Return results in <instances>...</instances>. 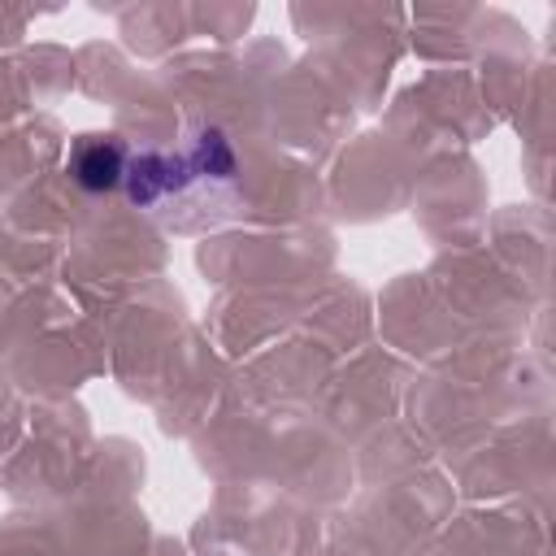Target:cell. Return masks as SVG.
Listing matches in <instances>:
<instances>
[{
  "label": "cell",
  "instance_id": "1",
  "mask_svg": "<svg viewBox=\"0 0 556 556\" xmlns=\"http://www.w3.org/2000/svg\"><path fill=\"white\" fill-rule=\"evenodd\" d=\"M235 178V152L222 130H200L178 152H130L126 165V195L139 208H152L161 200L187 195L200 182H230Z\"/></svg>",
  "mask_w": 556,
  "mask_h": 556
},
{
  "label": "cell",
  "instance_id": "2",
  "mask_svg": "<svg viewBox=\"0 0 556 556\" xmlns=\"http://www.w3.org/2000/svg\"><path fill=\"white\" fill-rule=\"evenodd\" d=\"M126 165H130V152L113 135H87L70 152V174H74V182L83 191H113V187H122Z\"/></svg>",
  "mask_w": 556,
  "mask_h": 556
}]
</instances>
